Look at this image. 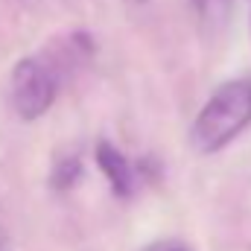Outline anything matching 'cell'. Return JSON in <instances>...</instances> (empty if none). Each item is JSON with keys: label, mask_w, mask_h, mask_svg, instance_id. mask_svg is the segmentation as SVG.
Returning <instances> with one entry per match:
<instances>
[{"label": "cell", "mask_w": 251, "mask_h": 251, "mask_svg": "<svg viewBox=\"0 0 251 251\" xmlns=\"http://www.w3.org/2000/svg\"><path fill=\"white\" fill-rule=\"evenodd\" d=\"M246 126H251V82L231 79L219 85L196 114L190 126V143L196 152L210 155L225 149Z\"/></svg>", "instance_id": "cell-1"}, {"label": "cell", "mask_w": 251, "mask_h": 251, "mask_svg": "<svg viewBox=\"0 0 251 251\" xmlns=\"http://www.w3.org/2000/svg\"><path fill=\"white\" fill-rule=\"evenodd\" d=\"M12 108L21 120H38L56 100V76L35 56H26L12 67Z\"/></svg>", "instance_id": "cell-2"}, {"label": "cell", "mask_w": 251, "mask_h": 251, "mask_svg": "<svg viewBox=\"0 0 251 251\" xmlns=\"http://www.w3.org/2000/svg\"><path fill=\"white\" fill-rule=\"evenodd\" d=\"M97 164H100V170L105 173V178H108V184L114 190V196L126 199V196L134 193V178H137V173H134L131 161L126 158L114 143L102 140V143L97 146Z\"/></svg>", "instance_id": "cell-3"}, {"label": "cell", "mask_w": 251, "mask_h": 251, "mask_svg": "<svg viewBox=\"0 0 251 251\" xmlns=\"http://www.w3.org/2000/svg\"><path fill=\"white\" fill-rule=\"evenodd\" d=\"M82 181V161L79 158H73V155H67L62 158L56 167H53V178H50V187L53 190H73V184H79Z\"/></svg>", "instance_id": "cell-4"}, {"label": "cell", "mask_w": 251, "mask_h": 251, "mask_svg": "<svg viewBox=\"0 0 251 251\" xmlns=\"http://www.w3.org/2000/svg\"><path fill=\"white\" fill-rule=\"evenodd\" d=\"M152 251H190V249L178 246V243H161V246H155Z\"/></svg>", "instance_id": "cell-5"}, {"label": "cell", "mask_w": 251, "mask_h": 251, "mask_svg": "<svg viewBox=\"0 0 251 251\" xmlns=\"http://www.w3.org/2000/svg\"><path fill=\"white\" fill-rule=\"evenodd\" d=\"M0 251H9V237L3 234V228H0Z\"/></svg>", "instance_id": "cell-6"}]
</instances>
